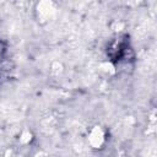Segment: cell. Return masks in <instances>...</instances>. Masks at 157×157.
Segmentation results:
<instances>
[{
    "label": "cell",
    "instance_id": "1",
    "mask_svg": "<svg viewBox=\"0 0 157 157\" xmlns=\"http://www.w3.org/2000/svg\"><path fill=\"white\" fill-rule=\"evenodd\" d=\"M88 142L93 148H101V146L104 144V131L99 126H94L88 132Z\"/></svg>",
    "mask_w": 157,
    "mask_h": 157
}]
</instances>
